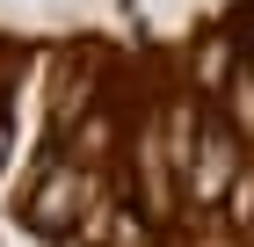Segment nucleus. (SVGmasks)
Wrapping results in <instances>:
<instances>
[{"label":"nucleus","mask_w":254,"mask_h":247,"mask_svg":"<svg viewBox=\"0 0 254 247\" xmlns=\"http://www.w3.org/2000/svg\"><path fill=\"white\" fill-rule=\"evenodd\" d=\"M225 109H233V131H240V138H254V66H240V73H233Z\"/></svg>","instance_id":"nucleus-3"},{"label":"nucleus","mask_w":254,"mask_h":247,"mask_svg":"<svg viewBox=\"0 0 254 247\" xmlns=\"http://www.w3.org/2000/svg\"><path fill=\"white\" fill-rule=\"evenodd\" d=\"M247 66H254V51H247Z\"/></svg>","instance_id":"nucleus-5"},{"label":"nucleus","mask_w":254,"mask_h":247,"mask_svg":"<svg viewBox=\"0 0 254 247\" xmlns=\"http://www.w3.org/2000/svg\"><path fill=\"white\" fill-rule=\"evenodd\" d=\"M65 204H73V174H65V167H51V182L37 189V204H29V218H37L44 233H59V226H65Z\"/></svg>","instance_id":"nucleus-2"},{"label":"nucleus","mask_w":254,"mask_h":247,"mask_svg":"<svg viewBox=\"0 0 254 247\" xmlns=\"http://www.w3.org/2000/svg\"><path fill=\"white\" fill-rule=\"evenodd\" d=\"M233 226H254V174H233Z\"/></svg>","instance_id":"nucleus-4"},{"label":"nucleus","mask_w":254,"mask_h":247,"mask_svg":"<svg viewBox=\"0 0 254 247\" xmlns=\"http://www.w3.org/2000/svg\"><path fill=\"white\" fill-rule=\"evenodd\" d=\"M233 138L240 131H225V124H211V138H203V153L189 160V196H196V211L203 204H218V189H233Z\"/></svg>","instance_id":"nucleus-1"}]
</instances>
